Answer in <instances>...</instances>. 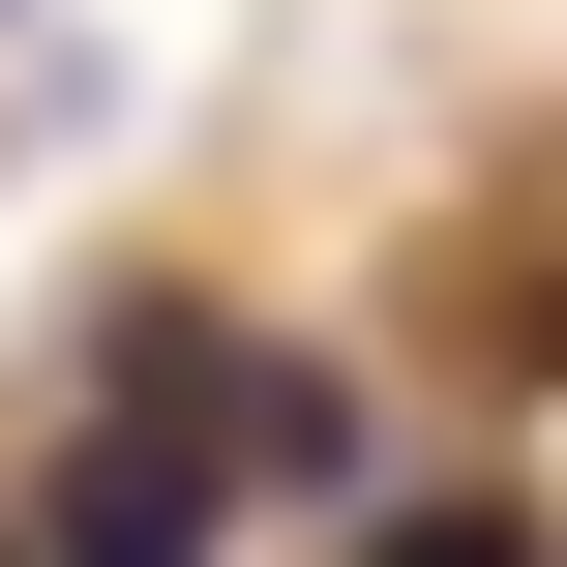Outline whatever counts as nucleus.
<instances>
[{
    "label": "nucleus",
    "instance_id": "obj_1",
    "mask_svg": "<svg viewBox=\"0 0 567 567\" xmlns=\"http://www.w3.org/2000/svg\"><path fill=\"white\" fill-rule=\"evenodd\" d=\"M60 567H209V478H179V449H150V419H120V478H90V508H60Z\"/></svg>",
    "mask_w": 567,
    "mask_h": 567
},
{
    "label": "nucleus",
    "instance_id": "obj_2",
    "mask_svg": "<svg viewBox=\"0 0 567 567\" xmlns=\"http://www.w3.org/2000/svg\"><path fill=\"white\" fill-rule=\"evenodd\" d=\"M419 567H508V508H449V538H419Z\"/></svg>",
    "mask_w": 567,
    "mask_h": 567
}]
</instances>
